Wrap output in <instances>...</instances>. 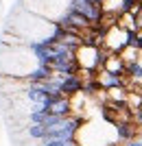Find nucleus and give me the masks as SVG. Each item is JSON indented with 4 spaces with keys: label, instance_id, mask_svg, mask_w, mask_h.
I'll use <instances>...</instances> for the list:
<instances>
[{
    "label": "nucleus",
    "instance_id": "4",
    "mask_svg": "<svg viewBox=\"0 0 142 146\" xmlns=\"http://www.w3.org/2000/svg\"><path fill=\"white\" fill-rule=\"evenodd\" d=\"M140 50H136L133 48V46H125L123 50H120V52H118V57H120V59H123V63L125 66H131V63H138V61H140Z\"/></svg>",
    "mask_w": 142,
    "mask_h": 146
},
{
    "label": "nucleus",
    "instance_id": "5",
    "mask_svg": "<svg viewBox=\"0 0 142 146\" xmlns=\"http://www.w3.org/2000/svg\"><path fill=\"white\" fill-rule=\"evenodd\" d=\"M125 76L129 81H142V63L138 61V63H131V66H127L125 68Z\"/></svg>",
    "mask_w": 142,
    "mask_h": 146
},
{
    "label": "nucleus",
    "instance_id": "3",
    "mask_svg": "<svg viewBox=\"0 0 142 146\" xmlns=\"http://www.w3.org/2000/svg\"><path fill=\"white\" fill-rule=\"evenodd\" d=\"M138 131H140V127H138L133 120L116 124V137H118V142H129V140H136Z\"/></svg>",
    "mask_w": 142,
    "mask_h": 146
},
{
    "label": "nucleus",
    "instance_id": "2",
    "mask_svg": "<svg viewBox=\"0 0 142 146\" xmlns=\"http://www.w3.org/2000/svg\"><path fill=\"white\" fill-rule=\"evenodd\" d=\"M125 63H123V59L118 55H105V61H103V66H101V70L103 72H107V74H111V76H120L123 79L125 76Z\"/></svg>",
    "mask_w": 142,
    "mask_h": 146
},
{
    "label": "nucleus",
    "instance_id": "7",
    "mask_svg": "<svg viewBox=\"0 0 142 146\" xmlns=\"http://www.w3.org/2000/svg\"><path fill=\"white\" fill-rule=\"evenodd\" d=\"M123 146H142V137H136V140H129V142H123Z\"/></svg>",
    "mask_w": 142,
    "mask_h": 146
},
{
    "label": "nucleus",
    "instance_id": "6",
    "mask_svg": "<svg viewBox=\"0 0 142 146\" xmlns=\"http://www.w3.org/2000/svg\"><path fill=\"white\" fill-rule=\"evenodd\" d=\"M26 135H29V137H33V140H39V142H42L44 137H46V129H44L42 124H31V127H29V131H26Z\"/></svg>",
    "mask_w": 142,
    "mask_h": 146
},
{
    "label": "nucleus",
    "instance_id": "8",
    "mask_svg": "<svg viewBox=\"0 0 142 146\" xmlns=\"http://www.w3.org/2000/svg\"><path fill=\"white\" fill-rule=\"evenodd\" d=\"M140 90H142V87H140Z\"/></svg>",
    "mask_w": 142,
    "mask_h": 146
},
{
    "label": "nucleus",
    "instance_id": "1",
    "mask_svg": "<svg viewBox=\"0 0 142 146\" xmlns=\"http://www.w3.org/2000/svg\"><path fill=\"white\" fill-rule=\"evenodd\" d=\"M105 50L101 46H92V44H81L79 48L74 50V63L79 68V74L85 72V74H96L105 61Z\"/></svg>",
    "mask_w": 142,
    "mask_h": 146
}]
</instances>
